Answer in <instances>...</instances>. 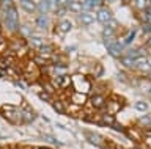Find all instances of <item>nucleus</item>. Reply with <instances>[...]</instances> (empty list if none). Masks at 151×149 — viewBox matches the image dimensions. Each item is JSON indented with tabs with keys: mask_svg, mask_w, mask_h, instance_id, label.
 Instances as JSON below:
<instances>
[{
	"mask_svg": "<svg viewBox=\"0 0 151 149\" xmlns=\"http://www.w3.org/2000/svg\"><path fill=\"white\" fill-rule=\"evenodd\" d=\"M90 104H91V107H93V108H96V110L106 108L107 97L104 94H101V93H98V94H91V96H90Z\"/></svg>",
	"mask_w": 151,
	"mask_h": 149,
	"instance_id": "8",
	"label": "nucleus"
},
{
	"mask_svg": "<svg viewBox=\"0 0 151 149\" xmlns=\"http://www.w3.org/2000/svg\"><path fill=\"white\" fill-rule=\"evenodd\" d=\"M52 72H54L57 77L68 76V74H69V66H68V63L63 61V63H58V64H55V66H52Z\"/></svg>",
	"mask_w": 151,
	"mask_h": 149,
	"instance_id": "16",
	"label": "nucleus"
},
{
	"mask_svg": "<svg viewBox=\"0 0 151 149\" xmlns=\"http://www.w3.org/2000/svg\"><path fill=\"white\" fill-rule=\"evenodd\" d=\"M19 115H21V123L22 124H30L36 118V115L33 113L32 108H28V107H25V108H19Z\"/></svg>",
	"mask_w": 151,
	"mask_h": 149,
	"instance_id": "11",
	"label": "nucleus"
},
{
	"mask_svg": "<svg viewBox=\"0 0 151 149\" xmlns=\"http://www.w3.org/2000/svg\"><path fill=\"white\" fill-rule=\"evenodd\" d=\"M58 6V3L55 2H49V0H41V2L36 3V11L38 14H49V13H54Z\"/></svg>",
	"mask_w": 151,
	"mask_h": 149,
	"instance_id": "3",
	"label": "nucleus"
},
{
	"mask_svg": "<svg viewBox=\"0 0 151 149\" xmlns=\"http://www.w3.org/2000/svg\"><path fill=\"white\" fill-rule=\"evenodd\" d=\"M71 104H76L79 107H83L85 104L88 102V96L83 94V93H79V91H73L71 93Z\"/></svg>",
	"mask_w": 151,
	"mask_h": 149,
	"instance_id": "12",
	"label": "nucleus"
},
{
	"mask_svg": "<svg viewBox=\"0 0 151 149\" xmlns=\"http://www.w3.org/2000/svg\"><path fill=\"white\" fill-rule=\"evenodd\" d=\"M137 123H139L140 127H143V129H150V127H151V115H143V116H140Z\"/></svg>",
	"mask_w": 151,
	"mask_h": 149,
	"instance_id": "24",
	"label": "nucleus"
},
{
	"mask_svg": "<svg viewBox=\"0 0 151 149\" xmlns=\"http://www.w3.org/2000/svg\"><path fill=\"white\" fill-rule=\"evenodd\" d=\"M106 27H110V29H113V30H116V29H118V21H116V19H112V21L109 22V24H107Z\"/></svg>",
	"mask_w": 151,
	"mask_h": 149,
	"instance_id": "35",
	"label": "nucleus"
},
{
	"mask_svg": "<svg viewBox=\"0 0 151 149\" xmlns=\"http://www.w3.org/2000/svg\"><path fill=\"white\" fill-rule=\"evenodd\" d=\"M112 129H115V130H118V132H124V133H126V129L123 127V125H121L120 123H118V121H116V123H115V124L112 125Z\"/></svg>",
	"mask_w": 151,
	"mask_h": 149,
	"instance_id": "34",
	"label": "nucleus"
},
{
	"mask_svg": "<svg viewBox=\"0 0 151 149\" xmlns=\"http://www.w3.org/2000/svg\"><path fill=\"white\" fill-rule=\"evenodd\" d=\"M146 14H148L150 17H151V2H146Z\"/></svg>",
	"mask_w": 151,
	"mask_h": 149,
	"instance_id": "37",
	"label": "nucleus"
},
{
	"mask_svg": "<svg viewBox=\"0 0 151 149\" xmlns=\"http://www.w3.org/2000/svg\"><path fill=\"white\" fill-rule=\"evenodd\" d=\"M131 149H140V148H137V146H134V148H131Z\"/></svg>",
	"mask_w": 151,
	"mask_h": 149,
	"instance_id": "44",
	"label": "nucleus"
},
{
	"mask_svg": "<svg viewBox=\"0 0 151 149\" xmlns=\"http://www.w3.org/2000/svg\"><path fill=\"white\" fill-rule=\"evenodd\" d=\"M38 97H40L41 101H44V102H49V104H50L52 101H54V99H52L54 96H50L49 93H46V91H41V93H40V96H38Z\"/></svg>",
	"mask_w": 151,
	"mask_h": 149,
	"instance_id": "32",
	"label": "nucleus"
},
{
	"mask_svg": "<svg viewBox=\"0 0 151 149\" xmlns=\"http://www.w3.org/2000/svg\"><path fill=\"white\" fill-rule=\"evenodd\" d=\"M146 47H148V49H151V36L148 38V41H146Z\"/></svg>",
	"mask_w": 151,
	"mask_h": 149,
	"instance_id": "38",
	"label": "nucleus"
},
{
	"mask_svg": "<svg viewBox=\"0 0 151 149\" xmlns=\"http://www.w3.org/2000/svg\"><path fill=\"white\" fill-rule=\"evenodd\" d=\"M73 30V21L68 19V17H65V19H58V22H57L55 29H54V33H69V31Z\"/></svg>",
	"mask_w": 151,
	"mask_h": 149,
	"instance_id": "7",
	"label": "nucleus"
},
{
	"mask_svg": "<svg viewBox=\"0 0 151 149\" xmlns=\"http://www.w3.org/2000/svg\"><path fill=\"white\" fill-rule=\"evenodd\" d=\"M52 83H54L55 88L66 91L68 88L73 86V77H71L69 74H68V76H63V77H55L54 80H52Z\"/></svg>",
	"mask_w": 151,
	"mask_h": 149,
	"instance_id": "6",
	"label": "nucleus"
},
{
	"mask_svg": "<svg viewBox=\"0 0 151 149\" xmlns=\"http://www.w3.org/2000/svg\"><path fill=\"white\" fill-rule=\"evenodd\" d=\"M120 60H121V64L126 69H134L135 68V60L134 58H129V57H126V55H123Z\"/></svg>",
	"mask_w": 151,
	"mask_h": 149,
	"instance_id": "25",
	"label": "nucleus"
},
{
	"mask_svg": "<svg viewBox=\"0 0 151 149\" xmlns=\"http://www.w3.org/2000/svg\"><path fill=\"white\" fill-rule=\"evenodd\" d=\"M50 16L49 14H38L35 17V27L40 30H49L50 27Z\"/></svg>",
	"mask_w": 151,
	"mask_h": 149,
	"instance_id": "10",
	"label": "nucleus"
},
{
	"mask_svg": "<svg viewBox=\"0 0 151 149\" xmlns=\"http://www.w3.org/2000/svg\"><path fill=\"white\" fill-rule=\"evenodd\" d=\"M63 6H65L69 13H74V14H80V13H82V3H80V2L66 0V2H63Z\"/></svg>",
	"mask_w": 151,
	"mask_h": 149,
	"instance_id": "15",
	"label": "nucleus"
},
{
	"mask_svg": "<svg viewBox=\"0 0 151 149\" xmlns=\"http://www.w3.org/2000/svg\"><path fill=\"white\" fill-rule=\"evenodd\" d=\"M0 16H2V8H0Z\"/></svg>",
	"mask_w": 151,
	"mask_h": 149,
	"instance_id": "45",
	"label": "nucleus"
},
{
	"mask_svg": "<svg viewBox=\"0 0 151 149\" xmlns=\"http://www.w3.org/2000/svg\"><path fill=\"white\" fill-rule=\"evenodd\" d=\"M146 77H148L150 80H151V72H148V74H146Z\"/></svg>",
	"mask_w": 151,
	"mask_h": 149,
	"instance_id": "43",
	"label": "nucleus"
},
{
	"mask_svg": "<svg viewBox=\"0 0 151 149\" xmlns=\"http://www.w3.org/2000/svg\"><path fill=\"white\" fill-rule=\"evenodd\" d=\"M134 108L139 110V111H146L150 107H148V104H146L145 101H137L135 104H134Z\"/></svg>",
	"mask_w": 151,
	"mask_h": 149,
	"instance_id": "30",
	"label": "nucleus"
},
{
	"mask_svg": "<svg viewBox=\"0 0 151 149\" xmlns=\"http://www.w3.org/2000/svg\"><path fill=\"white\" fill-rule=\"evenodd\" d=\"M8 47V41L6 38H3V36H0V52H3L5 49Z\"/></svg>",
	"mask_w": 151,
	"mask_h": 149,
	"instance_id": "33",
	"label": "nucleus"
},
{
	"mask_svg": "<svg viewBox=\"0 0 151 149\" xmlns=\"http://www.w3.org/2000/svg\"><path fill=\"white\" fill-rule=\"evenodd\" d=\"M110 149H123L121 146H113V148H110Z\"/></svg>",
	"mask_w": 151,
	"mask_h": 149,
	"instance_id": "41",
	"label": "nucleus"
},
{
	"mask_svg": "<svg viewBox=\"0 0 151 149\" xmlns=\"http://www.w3.org/2000/svg\"><path fill=\"white\" fill-rule=\"evenodd\" d=\"M101 123H102L104 125H109V127H112V125L116 123V119H115V116H113V115L104 113V115H101Z\"/></svg>",
	"mask_w": 151,
	"mask_h": 149,
	"instance_id": "22",
	"label": "nucleus"
},
{
	"mask_svg": "<svg viewBox=\"0 0 151 149\" xmlns=\"http://www.w3.org/2000/svg\"><path fill=\"white\" fill-rule=\"evenodd\" d=\"M135 33H137V30H135V29H132V30H129V31H127V35L124 36V39H123V41H124V44H126V46H129V44L132 43V41L135 39Z\"/></svg>",
	"mask_w": 151,
	"mask_h": 149,
	"instance_id": "26",
	"label": "nucleus"
},
{
	"mask_svg": "<svg viewBox=\"0 0 151 149\" xmlns=\"http://www.w3.org/2000/svg\"><path fill=\"white\" fill-rule=\"evenodd\" d=\"M55 53V49H54V46L52 44H42L40 49H38V55L40 57H42V58H49L50 60V57Z\"/></svg>",
	"mask_w": 151,
	"mask_h": 149,
	"instance_id": "17",
	"label": "nucleus"
},
{
	"mask_svg": "<svg viewBox=\"0 0 151 149\" xmlns=\"http://www.w3.org/2000/svg\"><path fill=\"white\" fill-rule=\"evenodd\" d=\"M139 72H143V74H148L151 72V68H150V64H148V58H145V57H139L135 60V68Z\"/></svg>",
	"mask_w": 151,
	"mask_h": 149,
	"instance_id": "14",
	"label": "nucleus"
},
{
	"mask_svg": "<svg viewBox=\"0 0 151 149\" xmlns=\"http://www.w3.org/2000/svg\"><path fill=\"white\" fill-rule=\"evenodd\" d=\"M19 6L22 8L24 13H27V14H33V13H38L36 11V3L32 2V0H22V2H19Z\"/></svg>",
	"mask_w": 151,
	"mask_h": 149,
	"instance_id": "18",
	"label": "nucleus"
},
{
	"mask_svg": "<svg viewBox=\"0 0 151 149\" xmlns=\"http://www.w3.org/2000/svg\"><path fill=\"white\" fill-rule=\"evenodd\" d=\"M77 21L82 25L88 27V25H93L94 22H98V17H96V13H93V11H90V13H80V14H77Z\"/></svg>",
	"mask_w": 151,
	"mask_h": 149,
	"instance_id": "9",
	"label": "nucleus"
},
{
	"mask_svg": "<svg viewBox=\"0 0 151 149\" xmlns=\"http://www.w3.org/2000/svg\"><path fill=\"white\" fill-rule=\"evenodd\" d=\"M38 149H52V148H49V146H41V148H38Z\"/></svg>",
	"mask_w": 151,
	"mask_h": 149,
	"instance_id": "40",
	"label": "nucleus"
},
{
	"mask_svg": "<svg viewBox=\"0 0 151 149\" xmlns=\"http://www.w3.org/2000/svg\"><path fill=\"white\" fill-rule=\"evenodd\" d=\"M68 10H66V8L65 6H60V8H57V10L54 11V14L57 16V17H58V19H65V17H66V14H68Z\"/></svg>",
	"mask_w": 151,
	"mask_h": 149,
	"instance_id": "29",
	"label": "nucleus"
},
{
	"mask_svg": "<svg viewBox=\"0 0 151 149\" xmlns=\"http://www.w3.org/2000/svg\"><path fill=\"white\" fill-rule=\"evenodd\" d=\"M140 30L143 31L145 35L151 36V22H145V24H140Z\"/></svg>",
	"mask_w": 151,
	"mask_h": 149,
	"instance_id": "31",
	"label": "nucleus"
},
{
	"mask_svg": "<svg viewBox=\"0 0 151 149\" xmlns=\"http://www.w3.org/2000/svg\"><path fill=\"white\" fill-rule=\"evenodd\" d=\"M85 138H87V141L90 144H93L96 148H106V144H107V140L96 132H85Z\"/></svg>",
	"mask_w": 151,
	"mask_h": 149,
	"instance_id": "5",
	"label": "nucleus"
},
{
	"mask_svg": "<svg viewBox=\"0 0 151 149\" xmlns=\"http://www.w3.org/2000/svg\"><path fill=\"white\" fill-rule=\"evenodd\" d=\"M115 35H116V30H113L110 29V27H104L102 31H101V39H102V43L104 44H109V43H112V41H115Z\"/></svg>",
	"mask_w": 151,
	"mask_h": 149,
	"instance_id": "13",
	"label": "nucleus"
},
{
	"mask_svg": "<svg viewBox=\"0 0 151 149\" xmlns=\"http://www.w3.org/2000/svg\"><path fill=\"white\" fill-rule=\"evenodd\" d=\"M148 64H150V68H151V57H148Z\"/></svg>",
	"mask_w": 151,
	"mask_h": 149,
	"instance_id": "42",
	"label": "nucleus"
},
{
	"mask_svg": "<svg viewBox=\"0 0 151 149\" xmlns=\"http://www.w3.org/2000/svg\"><path fill=\"white\" fill-rule=\"evenodd\" d=\"M42 44H46L44 43V39L41 38V36H38V35H33V36H30V38H28V46H30L32 49H40Z\"/></svg>",
	"mask_w": 151,
	"mask_h": 149,
	"instance_id": "21",
	"label": "nucleus"
},
{
	"mask_svg": "<svg viewBox=\"0 0 151 149\" xmlns=\"http://www.w3.org/2000/svg\"><path fill=\"white\" fill-rule=\"evenodd\" d=\"M80 110H82V107H79L76 104H68V105H66V113H68V115H76Z\"/></svg>",
	"mask_w": 151,
	"mask_h": 149,
	"instance_id": "28",
	"label": "nucleus"
},
{
	"mask_svg": "<svg viewBox=\"0 0 151 149\" xmlns=\"http://www.w3.org/2000/svg\"><path fill=\"white\" fill-rule=\"evenodd\" d=\"M3 22V27H6L9 33H17L19 31V14H17V10H16V5L6 8V10H2V19Z\"/></svg>",
	"mask_w": 151,
	"mask_h": 149,
	"instance_id": "1",
	"label": "nucleus"
},
{
	"mask_svg": "<svg viewBox=\"0 0 151 149\" xmlns=\"http://www.w3.org/2000/svg\"><path fill=\"white\" fill-rule=\"evenodd\" d=\"M2 31H3V22L0 21V36H3V35H2Z\"/></svg>",
	"mask_w": 151,
	"mask_h": 149,
	"instance_id": "39",
	"label": "nucleus"
},
{
	"mask_svg": "<svg viewBox=\"0 0 151 149\" xmlns=\"http://www.w3.org/2000/svg\"><path fill=\"white\" fill-rule=\"evenodd\" d=\"M42 91L49 93L50 96L55 94V86H54V83H52V80H50V83H49V82H44V83H42Z\"/></svg>",
	"mask_w": 151,
	"mask_h": 149,
	"instance_id": "27",
	"label": "nucleus"
},
{
	"mask_svg": "<svg viewBox=\"0 0 151 149\" xmlns=\"http://www.w3.org/2000/svg\"><path fill=\"white\" fill-rule=\"evenodd\" d=\"M50 105H52V108H54L57 113H60V115L66 113V104H65L63 99H54L50 102Z\"/></svg>",
	"mask_w": 151,
	"mask_h": 149,
	"instance_id": "20",
	"label": "nucleus"
},
{
	"mask_svg": "<svg viewBox=\"0 0 151 149\" xmlns=\"http://www.w3.org/2000/svg\"><path fill=\"white\" fill-rule=\"evenodd\" d=\"M106 49H107V53L110 55V57L118 60V58H121L123 55H124L126 44H124V41H123V39H115V41H112V43L106 44Z\"/></svg>",
	"mask_w": 151,
	"mask_h": 149,
	"instance_id": "2",
	"label": "nucleus"
},
{
	"mask_svg": "<svg viewBox=\"0 0 151 149\" xmlns=\"http://www.w3.org/2000/svg\"><path fill=\"white\" fill-rule=\"evenodd\" d=\"M106 113H109V115H113L115 116L118 111L121 110V104H118V102L115 101V99H110V101H107V105H106Z\"/></svg>",
	"mask_w": 151,
	"mask_h": 149,
	"instance_id": "19",
	"label": "nucleus"
},
{
	"mask_svg": "<svg viewBox=\"0 0 151 149\" xmlns=\"http://www.w3.org/2000/svg\"><path fill=\"white\" fill-rule=\"evenodd\" d=\"M116 78H118V80H121V82H126L127 80V76H126L124 72H118L116 74Z\"/></svg>",
	"mask_w": 151,
	"mask_h": 149,
	"instance_id": "36",
	"label": "nucleus"
},
{
	"mask_svg": "<svg viewBox=\"0 0 151 149\" xmlns=\"http://www.w3.org/2000/svg\"><path fill=\"white\" fill-rule=\"evenodd\" d=\"M19 33H21L24 38H30V36L35 35V31H33V29H32V27H28L27 24L25 25L21 24V27H19Z\"/></svg>",
	"mask_w": 151,
	"mask_h": 149,
	"instance_id": "23",
	"label": "nucleus"
},
{
	"mask_svg": "<svg viewBox=\"0 0 151 149\" xmlns=\"http://www.w3.org/2000/svg\"><path fill=\"white\" fill-rule=\"evenodd\" d=\"M96 17H98V22H99V24H102L104 27H106L109 22L113 19V13H112L110 8H107L106 5H104V6H101V8L96 11Z\"/></svg>",
	"mask_w": 151,
	"mask_h": 149,
	"instance_id": "4",
	"label": "nucleus"
}]
</instances>
